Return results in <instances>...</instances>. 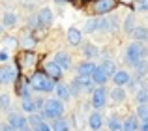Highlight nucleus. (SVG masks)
I'll list each match as a JSON object with an SVG mask.
<instances>
[{
    "instance_id": "1",
    "label": "nucleus",
    "mask_w": 148,
    "mask_h": 131,
    "mask_svg": "<svg viewBox=\"0 0 148 131\" xmlns=\"http://www.w3.org/2000/svg\"><path fill=\"white\" fill-rule=\"evenodd\" d=\"M28 81H30L32 90H36V92H53L56 88L54 79H51L45 71H34Z\"/></svg>"
},
{
    "instance_id": "2",
    "label": "nucleus",
    "mask_w": 148,
    "mask_h": 131,
    "mask_svg": "<svg viewBox=\"0 0 148 131\" xmlns=\"http://www.w3.org/2000/svg\"><path fill=\"white\" fill-rule=\"evenodd\" d=\"M146 55H148V49L145 47V43L143 41H133L126 51V62L130 66H135L141 60H145Z\"/></svg>"
},
{
    "instance_id": "3",
    "label": "nucleus",
    "mask_w": 148,
    "mask_h": 131,
    "mask_svg": "<svg viewBox=\"0 0 148 131\" xmlns=\"http://www.w3.org/2000/svg\"><path fill=\"white\" fill-rule=\"evenodd\" d=\"M41 114L43 118H49V120H56L64 114V103L62 99H47V103L41 109Z\"/></svg>"
},
{
    "instance_id": "4",
    "label": "nucleus",
    "mask_w": 148,
    "mask_h": 131,
    "mask_svg": "<svg viewBox=\"0 0 148 131\" xmlns=\"http://www.w3.org/2000/svg\"><path fill=\"white\" fill-rule=\"evenodd\" d=\"M19 79V69L13 66H2L0 68V84H10Z\"/></svg>"
},
{
    "instance_id": "5",
    "label": "nucleus",
    "mask_w": 148,
    "mask_h": 131,
    "mask_svg": "<svg viewBox=\"0 0 148 131\" xmlns=\"http://www.w3.org/2000/svg\"><path fill=\"white\" fill-rule=\"evenodd\" d=\"M114 8H116V0H96L92 11L96 15H109Z\"/></svg>"
},
{
    "instance_id": "6",
    "label": "nucleus",
    "mask_w": 148,
    "mask_h": 131,
    "mask_svg": "<svg viewBox=\"0 0 148 131\" xmlns=\"http://www.w3.org/2000/svg\"><path fill=\"white\" fill-rule=\"evenodd\" d=\"M107 96H109V92L105 90L103 84L98 86V88H94V90H92V105H94L96 109H101V107L105 105V101H107Z\"/></svg>"
},
{
    "instance_id": "7",
    "label": "nucleus",
    "mask_w": 148,
    "mask_h": 131,
    "mask_svg": "<svg viewBox=\"0 0 148 131\" xmlns=\"http://www.w3.org/2000/svg\"><path fill=\"white\" fill-rule=\"evenodd\" d=\"M8 124L11 128H15L17 131H23V129L28 128V118H23L17 113H11V114H8Z\"/></svg>"
},
{
    "instance_id": "8",
    "label": "nucleus",
    "mask_w": 148,
    "mask_h": 131,
    "mask_svg": "<svg viewBox=\"0 0 148 131\" xmlns=\"http://www.w3.org/2000/svg\"><path fill=\"white\" fill-rule=\"evenodd\" d=\"M43 69H45V73H47L51 79H54V81L62 79V68H60L56 62H54V60H53V62H45Z\"/></svg>"
},
{
    "instance_id": "9",
    "label": "nucleus",
    "mask_w": 148,
    "mask_h": 131,
    "mask_svg": "<svg viewBox=\"0 0 148 131\" xmlns=\"http://www.w3.org/2000/svg\"><path fill=\"white\" fill-rule=\"evenodd\" d=\"M116 19L114 17H103L101 21H98V30H103V32H112V30H116Z\"/></svg>"
},
{
    "instance_id": "10",
    "label": "nucleus",
    "mask_w": 148,
    "mask_h": 131,
    "mask_svg": "<svg viewBox=\"0 0 148 131\" xmlns=\"http://www.w3.org/2000/svg\"><path fill=\"white\" fill-rule=\"evenodd\" d=\"M68 41L73 45V47L81 45V43H83V32H81L79 28H75V26L68 28Z\"/></svg>"
},
{
    "instance_id": "11",
    "label": "nucleus",
    "mask_w": 148,
    "mask_h": 131,
    "mask_svg": "<svg viewBox=\"0 0 148 131\" xmlns=\"http://www.w3.org/2000/svg\"><path fill=\"white\" fill-rule=\"evenodd\" d=\"M38 19H40V25L41 26H49L53 25V11H51V8H41L40 11H38Z\"/></svg>"
},
{
    "instance_id": "12",
    "label": "nucleus",
    "mask_w": 148,
    "mask_h": 131,
    "mask_svg": "<svg viewBox=\"0 0 148 131\" xmlns=\"http://www.w3.org/2000/svg\"><path fill=\"white\" fill-rule=\"evenodd\" d=\"M38 64V56L32 51H25L23 55V69H34Z\"/></svg>"
},
{
    "instance_id": "13",
    "label": "nucleus",
    "mask_w": 148,
    "mask_h": 131,
    "mask_svg": "<svg viewBox=\"0 0 148 131\" xmlns=\"http://www.w3.org/2000/svg\"><path fill=\"white\" fill-rule=\"evenodd\" d=\"M77 83H79V86H81V90L83 92H90V90H94V79H92L90 75H79L77 77Z\"/></svg>"
},
{
    "instance_id": "14",
    "label": "nucleus",
    "mask_w": 148,
    "mask_h": 131,
    "mask_svg": "<svg viewBox=\"0 0 148 131\" xmlns=\"http://www.w3.org/2000/svg\"><path fill=\"white\" fill-rule=\"evenodd\" d=\"M101 126H103V116H101L99 113H92L90 116H88V128L92 131H99Z\"/></svg>"
},
{
    "instance_id": "15",
    "label": "nucleus",
    "mask_w": 148,
    "mask_h": 131,
    "mask_svg": "<svg viewBox=\"0 0 148 131\" xmlns=\"http://www.w3.org/2000/svg\"><path fill=\"white\" fill-rule=\"evenodd\" d=\"M139 129V116L137 114H131L124 120L122 124V131H137Z\"/></svg>"
},
{
    "instance_id": "16",
    "label": "nucleus",
    "mask_w": 148,
    "mask_h": 131,
    "mask_svg": "<svg viewBox=\"0 0 148 131\" xmlns=\"http://www.w3.org/2000/svg\"><path fill=\"white\" fill-rule=\"evenodd\" d=\"M54 62L60 66L62 69H69L71 68V58H69L68 53H62V51L56 53V55H54Z\"/></svg>"
},
{
    "instance_id": "17",
    "label": "nucleus",
    "mask_w": 148,
    "mask_h": 131,
    "mask_svg": "<svg viewBox=\"0 0 148 131\" xmlns=\"http://www.w3.org/2000/svg\"><path fill=\"white\" fill-rule=\"evenodd\" d=\"M96 68H98V66H96L94 62L86 60V62H83V64L77 66V73H79V75H90V77H92V73H94Z\"/></svg>"
},
{
    "instance_id": "18",
    "label": "nucleus",
    "mask_w": 148,
    "mask_h": 131,
    "mask_svg": "<svg viewBox=\"0 0 148 131\" xmlns=\"http://www.w3.org/2000/svg\"><path fill=\"white\" fill-rule=\"evenodd\" d=\"M112 81H114L116 86H122V84H127L130 83V73L124 71V69H118V71L112 75Z\"/></svg>"
},
{
    "instance_id": "19",
    "label": "nucleus",
    "mask_w": 148,
    "mask_h": 131,
    "mask_svg": "<svg viewBox=\"0 0 148 131\" xmlns=\"http://www.w3.org/2000/svg\"><path fill=\"white\" fill-rule=\"evenodd\" d=\"M92 79H94V83L96 84H107V79H109V75L101 69V66H98V68L94 69V73H92Z\"/></svg>"
},
{
    "instance_id": "20",
    "label": "nucleus",
    "mask_w": 148,
    "mask_h": 131,
    "mask_svg": "<svg viewBox=\"0 0 148 131\" xmlns=\"http://www.w3.org/2000/svg\"><path fill=\"white\" fill-rule=\"evenodd\" d=\"M56 96H58V99H62V101H68L69 98H71V92H69V88L66 86V84H56Z\"/></svg>"
},
{
    "instance_id": "21",
    "label": "nucleus",
    "mask_w": 148,
    "mask_h": 131,
    "mask_svg": "<svg viewBox=\"0 0 148 131\" xmlns=\"http://www.w3.org/2000/svg\"><path fill=\"white\" fill-rule=\"evenodd\" d=\"M45 122V118H43V114H30L28 116V126H30V129H38L41 124Z\"/></svg>"
},
{
    "instance_id": "22",
    "label": "nucleus",
    "mask_w": 148,
    "mask_h": 131,
    "mask_svg": "<svg viewBox=\"0 0 148 131\" xmlns=\"http://www.w3.org/2000/svg\"><path fill=\"white\" fill-rule=\"evenodd\" d=\"M98 47H96L94 43H86L83 47V55H84V58H88V60H92V58H96L98 56Z\"/></svg>"
},
{
    "instance_id": "23",
    "label": "nucleus",
    "mask_w": 148,
    "mask_h": 131,
    "mask_svg": "<svg viewBox=\"0 0 148 131\" xmlns=\"http://www.w3.org/2000/svg\"><path fill=\"white\" fill-rule=\"evenodd\" d=\"M133 38L137 41L146 43V41H148V28H145V26H137V28L133 30Z\"/></svg>"
},
{
    "instance_id": "24",
    "label": "nucleus",
    "mask_w": 148,
    "mask_h": 131,
    "mask_svg": "<svg viewBox=\"0 0 148 131\" xmlns=\"http://www.w3.org/2000/svg\"><path fill=\"white\" fill-rule=\"evenodd\" d=\"M101 69H103V71L107 73L109 77H112V75H114L116 71H118V69H116V64L112 62V60H109V58H107V60H103V62H101Z\"/></svg>"
},
{
    "instance_id": "25",
    "label": "nucleus",
    "mask_w": 148,
    "mask_h": 131,
    "mask_svg": "<svg viewBox=\"0 0 148 131\" xmlns=\"http://www.w3.org/2000/svg\"><path fill=\"white\" fill-rule=\"evenodd\" d=\"M2 25L6 26V28H13V26L17 25V15L11 13V11H6V13H4V21H2Z\"/></svg>"
},
{
    "instance_id": "26",
    "label": "nucleus",
    "mask_w": 148,
    "mask_h": 131,
    "mask_svg": "<svg viewBox=\"0 0 148 131\" xmlns=\"http://www.w3.org/2000/svg\"><path fill=\"white\" fill-rule=\"evenodd\" d=\"M146 71H148V62H146V60H141L139 64H135V79L145 77Z\"/></svg>"
},
{
    "instance_id": "27",
    "label": "nucleus",
    "mask_w": 148,
    "mask_h": 131,
    "mask_svg": "<svg viewBox=\"0 0 148 131\" xmlns=\"http://www.w3.org/2000/svg\"><path fill=\"white\" fill-rule=\"evenodd\" d=\"M23 111L25 113H28V114H32V113H36V101H34L32 98H23Z\"/></svg>"
},
{
    "instance_id": "28",
    "label": "nucleus",
    "mask_w": 148,
    "mask_h": 131,
    "mask_svg": "<svg viewBox=\"0 0 148 131\" xmlns=\"http://www.w3.org/2000/svg\"><path fill=\"white\" fill-rule=\"evenodd\" d=\"M109 96H111V99H112V101H118V103L126 99V92L122 90V86H116V88H112V90H111V94H109Z\"/></svg>"
},
{
    "instance_id": "29",
    "label": "nucleus",
    "mask_w": 148,
    "mask_h": 131,
    "mask_svg": "<svg viewBox=\"0 0 148 131\" xmlns=\"http://www.w3.org/2000/svg\"><path fill=\"white\" fill-rule=\"evenodd\" d=\"M51 128H53V131H69V124L60 116V118H56V120L53 122Z\"/></svg>"
},
{
    "instance_id": "30",
    "label": "nucleus",
    "mask_w": 148,
    "mask_h": 131,
    "mask_svg": "<svg viewBox=\"0 0 148 131\" xmlns=\"http://www.w3.org/2000/svg\"><path fill=\"white\" fill-rule=\"evenodd\" d=\"M107 126H109V129H111V131H120V129H122V122L118 120L116 114H111V116H109Z\"/></svg>"
},
{
    "instance_id": "31",
    "label": "nucleus",
    "mask_w": 148,
    "mask_h": 131,
    "mask_svg": "<svg viewBox=\"0 0 148 131\" xmlns=\"http://www.w3.org/2000/svg\"><path fill=\"white\" fill-rule=\"evenodd\" d=\"M133 30H135V15L130 13V15L126 17V21H124V32L133 34Z\"/></svg>"
},
{
    "instance_id": "32",
    "label": "nucleus",
    "mask_w": 148,
    "mask_h": 131,
    "mask_svg": "<svg viewBox=\"0 0 148 131\" xmlns=\"http://www.w3.org/2000/svg\"><path fill=\"white\" fill-rule=\"evenodd\" d=\"M98 30V19H88L86 25H84V32L86 34H92Z\"/></svg>"
},
{
    "instance_id": "33",
    "label": "nucleus",
    "mask_w": 148,
    "mask_h": 131,
    "mask_svg": "<svg viewBox=\"0 0 148 131\" xmlns=\"http://www.w3.org/2000/svg\"><path fill=\"white\" fill-rule=\"evenodd\" d=\"M10 105H11L10 96H8V94H2V96H0V109H2V111H8V109H10Z\"/></svg>"
},
{
    "instance_id": "34",
    "label": "nucleus",
    "mask_w": 148,
    "mask_h": 131,
    "mask_svg": "<svg viewBox=\"0 0 148 131\" xmlns=\"http://www.w3.org/2000/svg\"><path fill=\"white\" fill-rule=\"evenodd\" d=\"M69 92H71V94H75V96H79L81 92H83V90H81V86H79V83H77L75 79L69 83Z\"/></svg>"
},
{
    "instance_id": "35",
    "label": "nucleus",
    "mask_w": 148,
    "mask_h": 131,
    "mask_svg": "<svg viewBox=\"0 0 148 131\" xmlns=\"http://www.w3.org/2000/svg\"><path fill=\"white\" fill-rule=\"evenodd\" d=\"M135 99H137L139 103H146V101H148V90H141V92H137Z\"/></svg>"
},
{
    "instance_id": "36",
    "label": "nucleus",
    "mask_w": 148,
    "mask_h": 131,
    "mask_svg": "<svg viewBox=\"0 0 148 131\" xmlns=\"http://www.w3.org/2000/svg\"><path fill=\"white\" fill-rule=\"evenodd\" d=\"M135 10H139V11H148V0H139V4H137V8Z\"/></svg>"
},
{
    "instance_id": "37",
    "label": "nucleus",
    "mask_w": 148,
    "mask_h": 131,
    "mask_svg": "<svg viewBox=\"0 0 148 131\" xmlns=\"http://www.w3.org/2000/svg\"><path fill=\"white\" fill-rule=\"evenodd\" d=\"M34 101H36V109H38V111L43 109V99H41V98H36Z\"/></svg>"
},
{
    "instance_id": "38",
    "label": "nucleus",
    "mask_w": 148,
    "mask_h": 131,
    "mask_svg": "<svg viewBox=\"0 0 148 131\" xmlns=\"http://www.w3.org/2000/svg\"><path fill=\"white\" fill-rule=\"evenodd\" d=\"M36 131H53V128H51V126H47V124L43 122V124H41V126H40V128H38Z\"/></svg>"
},
{
    "instance_id": "39",
    "label": "nucleus",
    "mask_w": 148,
    "mask_h": 131,
    "mask_svg": "<svg viewBox=\"0 0 148 131\" xmlns=\"http://www.w3.org/2000/svg\"><path fill=\"white\" fill-rule=\"evenodd\" d=\"M2 131H17L15 128H11L10 124H6V126H2Z\"/></svg>"
},
{
    "instance_id": "40",
    "label": "nucleus",
    "mask_w": 148,
    "mask_h": 131,
    "mask_svg": "<svg viewBox=\"0 0 148 131\" xmlns=\"http://www.w3.org/2000/svg\"><path fill=\"white\" fill-rule=\"evenodd\" d=\"M141 131H148V118L143 120V126H141Z\"/></svg>"
},
{
    "instance_id": "41",
    "label": "nucleus",
    "mask_w": 148,
    "mask_h": 131,
    "mask_svg": "<svg viewBox=\"0 0 148 131\" xmlns=\"http://www.w3.org/2000/svg\"><path fill=\"white\" fill-rule=\"evenodd\" d=\"M6 60H8V53H0V62H6Z\"/></svg>"
},
{
    "instance_id": "42",
    "label": "nucleus",
    "mask_w": 148,
    "mask_h": 131,
    "mask_svg": "<svg viewBox=\"0 0 148 131\" xmlns=\"http://www.w3.org/2000/svg\"><path fill=\"white\" fill-rule=\"evenodd\" d=\"M2 30H4V28H2V26H0V34H2Z\"/></svg>"
},
{
    "instance_id": "43",
    "label": "nucleus",
    "mask_w": 148,
    "mask_h": 131,
    "mask_svg": "<svg viewBox=\"0 0 148 131\" xmlns=\"http://www.w3.org/2000/svg\"><path fill=\"white\" fill-rule=\"evenodd\" d=\"M56 2H64V0H56Z\"/></svg>"
},
{
    "instance_id": "44",
    "label": "nucleus",
    "mask_w": 148,
    "mask_h": 131,
    "mask_svg": "<svg viewBox=\"0 0 148 131\" xmlns=\"http://www.w3.org/2000/svg\"><path fill=\"white\" fill-rule=\"evenodd\" d=\"M0 131H2V126H0Z\"/></svg>"
},
{
    "instance_id": "45",
    "label": "nucleus",
    "mask_w": 148,
    "mask_h": 131,
    "mask_svg": "<svg viewBox=\"0 0 148 131\" xmlns=\"http://www.w3.org/2000/svg\"><path fill=\"white\" fill-rule=\"evenodd\" d=\"M32 131H36V129H32Z\"/></svg>"
}]
</instances>
